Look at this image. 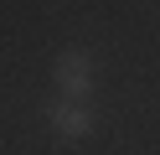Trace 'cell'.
<instances>
[{
  "mask_svg": "<svg viewBox=\"0 0 160 155\" xmlns=\"http://www.w3.org/2000/svg\"><path fill=\"white\" fill-rule=\"evenodd\" d=\"M52 88H57V98L93 103V88H98V62H93V52H83V47L57 52V62H52Z\"/></svg>",
  "mask_w": 160,
  "mask_h": 155,
  "instance_id": "6da1fadb",
  "label": "cell"
},
{
  "mask_svg": "<svg viewBox=\"0 0 160 155\" xmlns=\"http://www.w3.org/2000/svg\"><path fill=\"white\" fill-rule=\"evenodd\" d=\"M42 119H47V129H52L57 140H67V145L88 140V134L98 129V114H93V103H72V98H57V93L42 103Z\"/></svg>",
  "mask_w": 160,
  "mask_h": 155,
  "instance_id": "7a4b0ae2",
  "label": "cell"
}]
</instances>
